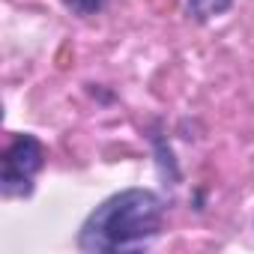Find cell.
Segmentation results:
<instances>
[{
	"instance_id": "2",
	"label": "cell",
	"mask_w": 254,
	"mask_h": 254,
	"mask_svg": "<svg viewBox=\"0 0 254 254\" xmlns=\"http://www.w3.org/2000/svg\"><path fill=\"white\" fill-rule=\"evenodd\" d=\"M45 165V147L33 135H15L3 153V174L0 189L6 197H27L33 191V180Z\"/></svg>"
},
{
	"instance_id": "4",
	"label": "cell",
	"mask_w": 254,
	"mask_h": 254,
	"mask_svg": "<svg viewBox=\"0 0 254 254\" xmlns=\"http://www.w3.org/2000/svg\"><path fill=\"white\" fill-rule=\"evenodd\" d=\"M105 3L108 0H63V6L72 9L75 15H96L105 9Z\"/></svg>"
},
{
	"instance_id": "1",
	"label": "cell",
	"mask_w": 254,
	"mask_h": 254,
	"mask_svg": "<svg viewBox=\"0 0 254 254\" xmlns=\"http://www.w3.org/2000/svg\"><path fill=\"white\" fill-rule=\"evenodd\" d=\"M165 218L162 197L150 189H126L102 200L81 224L78 245L93 254L129 251L159 236Z\"/></svg>"
},
{
	"instance_id": "3",
	"label": "cell",
	"mask_w": 254,
	"mask_h": 254,
	"mask_svg": "<svg viewBox=\"0 0 254 254\" xmlns=\"http://www.w3.org/2000/svg\"><path fill=\"white\" fill-rule=\"evenodd\" d=\"M186 6H189V15L194 21H209L221 12H227L233 6V0H189Z\"/></svg>"
}]
</instances>
